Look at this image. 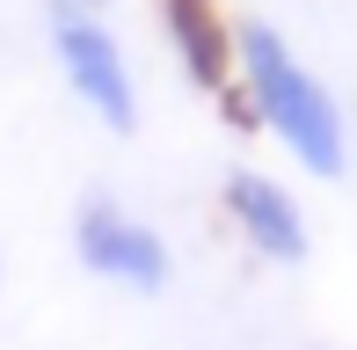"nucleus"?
Returning a JSON list of instances; mask_svg holds the SVG:
<instances>
[{
	"mask_svg": "<svg viewBox=\"0 0 357 350\" xmlns=\"http://www.w3.org/2000/svg\"><path fill=\"white\" fill-rule=\"evenodd\" d=\"M0 284H8V256H0Z\"/></svg>",
	"mask_w": 357,
	"mask_h": 350,
	"instance_id": "0eeeda50",
	"label": "nucleus"
},
{
	"mask_svg": "<svg viewBox=\"0 0 357 350\" xmlns=\"http://www.w3.org/2000/svg\"><path fill=\"white\" fill-rule=\"evenodd\" d=\"M73 263L88 270L95 284H109V292H132V299H160L175 284V248L168 234L153 227V219H139L124 197H109V190H88V197L73 204Z\"/></svg>",
	"mask_w": 357,
	"mask_h": 350,
	"instance_id": "7ed1b4c3",
	"label": "nucleus"
},
{
	"mask_svg": "<svg viewBox=\"0 0 357 350\" xmlns=\"http://www.w3.org/2000/svg\"><path fill=\"white\" fill-rule=\"evenodd\" d=\"M80 8H95V15H117V0H80Z\"/></svg>",
	"mask_w": 357,
	"mask_h": 350,
	"instance_id": "423d86ee",
	"label": "nucleus"
},
{
	"mask_svg": "<svg viewBox=\"0 0 357 350\" xmlns=\"http://www.w3.org/2000/svg\"><path fill=\"white\" fill-rule=\"evenodd\" d=\"M160 29H168V52L190 73V88L219 95L234 109L241 102L234 95V15H219L212 0H160Z\"/></svg>",
	"mask_w": 357,
	"mask_h": 350,
	"instance_id": "39448f33",
	"label": "nucleus"
},
{
	"mask_svg": "<svg viewBox=\"0 0 357 350\" xmlns=\"http://www.w3.org/2000/svg\"><path fill=\"white\" fill-rule=\"evenodd\" d=\"M219 212H226V227L241 234V248H248L255 263H270V270H299L314 256L306 204L291 197V183H278V175H263V168H226Z\"/></svg>",
	"mask_w": 357,
	"mask_h": 350,
	"instance_id": "20e7f679",
	"label": "nucleus"
},
{
	"mask_svg": "<svg viewBox=\"0 0 357 350\" xmlns=\"http://www.w3.org/2000/svg\"><path fill=\"white\" fill-rule=\"evenodd\" d=\"M44 52H52L59 81L73 88V102L88 109L102 132L132 139L146 102H139V73H132V52H124L117 22L80 0H44Z\"/></svg>",
	"mask_w": 357,
	"mask_h": 350,
	"instance_id": "f03ea898",
	"label": "nucleus"
},
{
	"mask_svg": "<svg viewBox=\"0 0 357 350\" xmlns=\"http://www.w3.org/2000/svg\"><path fill=\"white\" fill-rule=\"evenodd\" d=\"M234 95H241V117L278 153H291L299 175L335 183L350 168V117L335 102V88L263 15H234Z\"/></svg>",
	"mask_w": 357,
	"mask_h": 350,
	"instance_id": "f257e3e1",
	"label": "nucleus"
}]
</instances>
